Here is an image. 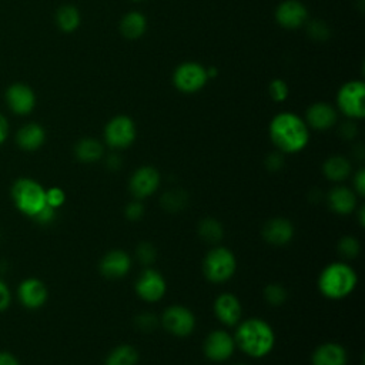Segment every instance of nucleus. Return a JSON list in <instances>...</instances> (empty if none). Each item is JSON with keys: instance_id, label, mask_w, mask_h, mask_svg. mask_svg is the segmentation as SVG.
Returning <instances> with one entry per match:
<instances>
[{"instance_id": "nucleus-3", "label": "nucleus", "mask_w": 365, "mask_h": 365, "mask_svg": "<svg viewBox=\"0 0 365 365\" xmlns=\"http://www.w3.org/2000/svg\"><path fill=\"white\" fill-rule=\"evenodd\" d=\"M358 275L355 269L342 261L328 264L318 277L319 292L329 299L348 297L356 287Z\"/></svg>"}, {"instance_id": "nucleus-43", "label": "nucleus", "mask_w": 365, "mask_h": 365, "mask_svg": "<svg viewBox=\"0 0 365 365\" xmlns=\"http://www.w3.org/2000/svg\"><path fill=\"white\" fill-rule=\"evenodd\" d=\"M0 365H20V362L13 354L0 351Z\"/></svg>"}, {"instance_id": "nucleus-8", "label": "nucleus", "mask_w": 365, "mask_h": 365, "mask_svg": "<svg viewBox=\"0 0 365 365\" xmlns=\"http://www.w3.org/2000/svg\"><path fill=\"white\" fill-rule=\"evenodd\" d=\"M135 135V124L127 115H115L104 127V140L111 148H127L133 144Z\"/></svg>"}, {"instance_id": "nucleus-23", "label": "nucleus", "mask_w": 365, "mask_h": 365, "mask_svg": "<svg viewBox=\"0 0 365 365\" xmlns=\"http://www.w3.org/2000/svg\"><path fill=\"white\" fill-rule=\"evenodd\" d=\"M104 154L103 144L91 137L81 138L74 145V155L81 163H96Z\"/></svg>"}, {"instance_id": "nucleus-25", "label": "nucleus", "mask_w": 365, "mask_h": 365, "mask_svg": "<svg viewBox=\"0 0 365 365\" xmlns=\"http://www.w3.org/2000/svg\"><path fill=\"white\" fill-rule=\"evenodd\" d=\"M322 173L328 180L339 182L351 174V163L342 155L328 157L322 164Z\"/></svg>"}, {"instance_id": "nucleus-9", "label": "nucleus", "mask_w": 365, "mask_h": 365, "mask_svg": "<svg viewBox=\"0 0 365 365\" xmlns=\"http://www.w3.org/2000/svg\"><path fill=\"white\" fill-rule=\"evenodd\" d=\"M163 327L175 336H187L195 328V317L182 305H171L161 315Z\"/></svg>"}, {"instance_id": "nucleus-12", "label": "nucleus", "mask_w": 365, "mask_h": 365, "mask_svg": "<svg viewBox=\"0 0 365 365\" xmlns=\"http://www.w3.org/2000/svg\"><path fill=\"white\" fill-rule=\"evenodd\" d=\"M235 349L234 338L224 329H215L204 341V354L210 361L224 362Z\"/></svg>"}, {"instance_id": "nucleus-45", "label": "nucleus", "mask_w": 365, "mask_h": 365, "mask_svg": "<svg viewBox=\"0 0 365 365\" xmlns=\"http://www.w3.org/2000/svg\"><path fill=\"white\" fill-rule=\"evenodd\" d=\"M107 165H108V168H111V170H118L120 165H121V158H120L117 154H111V155H108V158H107Z\"/></svg>"}, {"instance_id": "nucleus-21", "label": "nucleus", "mask_w": 365, "mask_h": 365, "mask_svg": "<svg viewBox=\"0 0 365 365\" xmlns=\"http://www.w3.org/2000/svg\"><path fill=\"white\" fill-rule=\"evenodd\" d=\"M311 361L312 365H346L348 355L342 345L325 342L315 348Z\"/></svg>"}, {"instance_id": "nucleus-37", "label": "nucleus", "mask_w": 365, "mask_h": 365, "mask_svg": "<svg viewBox=\"0 0 365 365\" xmlns=\"http://www.w3.org/2000/svg\"><path fill=\"white\" fill-rule=\"evenodd\" d=\"M124 214L130 221H138L144 214V207L140 202V200H134V201L127 204V207L124 210Z\"/></svg>"}, {"instance_id": "nucleus-33", "label": "nucleus", "mask_w": 365, "mask_h": 365, "mask_svg": "<svg viewBox=\"0 0 365 365\" xmlns=\"http://www.w3.org/2000/svg\"><path fill=\"white\" fill-rule=\"evenodd\" d=\"M135 254H137V258L140 259L141 264L144 265H150L155 261V257H157V250L155 247L151 244V242H140L138 247L135 248Z\"/></svg>"}, {"instance_id": "nucleus-15", "label": "nucleus", "mask_w": 365, "mask_h": 365, "mask_svg": "<svg viewBox=\"0 0 365 365\" xmlns=\"http://www.w3.org/2000/svg\"><path fill=\"white\" fill-rule=\"evenodd\" d=\"M307 19L308 10L299 0H284L275 10V20L284 29H298Z\"/></svg>"}, {"instance_id": "nucleus-14", "label": "nucleus", "mask_w": 365, "mask_h": 365, "mask_svg": "<svg viewBox=\"0 0 365 365\" xmlns=\"http://www.w3.org/2000/svg\"><path fill=\"white\" fill-rule=\"evenodd\" d=\"M17 297L20 304L27 309H37L47 301L48 291L46 284L38 278H26L17 288Z\"/></svg>"}, {"instance_id": "nucleus-18", "label": "nucleus", "mask_w": 365, "mask_h": 365, "mask_svg": "<svg viewBox=\"0 0 365 365\" xmlns=\"http://www.w3.org/2000/svg\"><path fill=\"white\" fill-rule=\"evenodd\" d=\"M241 302L234 294H221L214 301V314L224 325H237L241 318Z\"/></svg>"}, {"instance_id": "nucleus-41", "label": "nucleus", "mask_w": 365, "mask_h": 365, "mask_svg": "<svg viewBox=\"0 0 365 365\" xmlns=\"http://www.w3.org/2000/svg\"><path fill=\"white\" fill-rule=\"evenodd\" d=\"M354 191L355 194L364 197L365 194V171L364 168H359L354 175Z\"/></svg>"}, {"instance_id": "nucleus-24", "label": "nucleus", "mask_w": 365, "mask_h": 365, "mask_svg": "<svg viewBox=\"0 0 365 365\" xmlns=\"http://www.w3.org/2000/svg\"><path fill=\"white\" fill-rule=\"evenodd\" d=\"M147 30V20L138 11H130L120 21V31L125 38H140Z\"/></svg>"}, {"instance_id": "nucleus-38", "label": "nucleus", "mask_w": 365, "mask_h": 365, "mask_svg": "<svg viewBox=\"0 0 365 365\" xmlns=\"http://www.w3.org/2000/svg\"><path fill=\"white\" fill-rule=\"evenodd\" d=\"M284 165V157L281 154V151L278 153H271L267 158H265V167L269 171H278L279 168H282Z\"/></svg>"}, {"instance_id": "nucleus-40", "label": "nucleus", "mask_w": 365, "mask_h": 365, "mask_svg": "<svg viewBox=\"0 0 365 365\" xmlns=\"http://www.w3.org/2000/svg\"><path fill=\"white\" fill-rule=\"evenodd\" d=\"M10 302H11L10 288H9V285L3 279H0V312L7 309Z\"/></svg>"}, {"instance_id": "nucleus-22", "label": "nucleus", "mask_w": 365, "mask_h": 365, "mask_svg": "<svg viewBox=\"0 0 365 365\" xmlns=\"http://www.w3.org/2000/svg\"><path fill=\"white\" fill-rule=\"evenodd\" d=\"M46 141V131L38 123H27L19 128L16 144L24 151H36Z\"/></svg>"}, {"instance_id": "nucleus-47", "label": "nucleus", "mask_w": 365, "mask_h": 365, "mask_svg": "<svg viewBox=\"0 0 365 365\" xmlns=\"http://www.w3.org/2000/svg\"><path fill=\"white\" fill-rule=\"evenodd\" d=\"M133 1H141V0H133Z\"/></svg>"}, {"instance_id": "nucleus-34", "label": "nucleus", "mask_w": 365, "mask_h": 365, "mask_svg": "<svg viewBox=\"0 0 365 365\" xmlns=\"http://www.w3.org/2000/svg\"><path fill=\"white\" fill-rule=\"evenodd\" d=\"M135 327L143 332H151L158 325V318L153 312H141L134 319Z\"/></svg>"}, {"instance_id": "nucleus-19", "label": "nucleus", "mask_w": 365, "mask_h": 365, "mask_svg": "<svg viewBox=\"0 0 365 365\" xmlns=\"http://www.w3.org/2000/svg\"><path fill=\"white\" fill-rule=\"evenodd\" d=\"M305 123L314 130H319V131L328 130L336 123V111L328 103H324V101L314 103L307 108Z\"/></svg>"}, {"instance_id": "nucleus-39", "label": "nucleus", "mask_w": 365, "mask_h": 365, "mask_svg": "<svg viewBox=\"0 0 365 365\" xmlns=\"http://www.w3.org/2000/svg\"><path fill=\"white\" fill-rule=\"evenodd\" d=\"M54 218H56V210L54 208H51L50 205H46L33 220L36 221V222H38V224H50V222H53L54 221Z\"/></svg>"}, {"instance_id": "nucleus-20", "label": "nucleus", "mask_w": 365, "mask_h": 365, "mask_svg": "<svg viewBox=\"0 0 365 365\" xmlns=\"http://www.w3.org/2000/svg\"><path fill=\"white\" fill-rule=\"evenodd\" d=\"M328 205L329 208L339 215H348L356 208V194L354 190L342 185L334 187L328 192Z\"/></svg>"}, {"instance_id": "nucleus-16", "label": "nucleus", "mask_w": 365, "mask_h": 365, "mask_svg": "<svg viewBox=\"0 0 365 365\" xmlns=\"http://www.w3.org/2000/svg\"><path fill=\"white\" fill-rule=\"evenodd\" d=\"M100 272L108 279L124 277L131 268V258L125 251L111 250L100 261Z\"/></svg>"}, {"instance_id": "nucleus-42", "label": "nucleus", "mask_w": 365, "mask_h": 365, "mask_svg": "<svg viewBox=\"0 0 365 365\" xmlns=\"http://www.w3.org/2000/svg\"><path fill=\"white\" fill-rule=\"evenodd\" d=\"M339 133H341V135H342L344 138H348V140H349V138H352V137L356 135V127H355L354 123H345V124L341 125Z\"/></svg>"}, {"instance_id": "nucleus-7", "label": "nucleus", "mask_w": 365, "mask_h": 365, "mask_svg": "<svg viewBox=\"0 0 365 365\" xmlns=\"http://www.w3.org/2000/svg\"><path fill=\"white\" fill-rule=\"evenodd\" d=\"M208 81L207 68L195 61H185L174 70L173 83L177 90L185 94L200 91Z\"/></svg>"}, {"instance_id": "nucleus-26", "label": "nucleus", "mask_w": 365, "mask_h": 365, "mask_svg": "<svg viewBox=\"0 0 365 365\" xmlns=\"http://www.w3.org/2000/svg\"><path fill=\"white\" fill-rule=\"evenodd\" d=\"M81 16L77 7L71 4H64L56 11V24L64 33H73L80 26Z\"/></svg>"}, {"instance_id": "nucleus-11", "label": "nucleus", "mask_w": 365, "mask_h": 365, "mask_svg": "<svg viewBox=\"0 0 365 365\" xmlns=\"http://www.w3.org/2000/svg\"><path fill=\"white\" fill-rule=\"evenodd\" d=\"M165 289L167 284L164 277L153 268H145L144 271H141L135 281L137 295L147 302L160 301L164 297Z\"/></svg>"}, {"instance_id": "nucleus-4", "label": "nucleus", "mask_w": 365, "mask_h": 365, "mask_svg": "<svg viewBox=\"0 0 365 365\" xmlns=\"http://www.w3.org/2000/svg\"><path fill=\"white\" fill-rule=\"evenodd\" d=\"M11 200L16 208L34 218L46 205V188L30 177H20L11 185Z\"/></svg>"}, {"instance_id": "nucleus-1", "label": "nucleus", "mask_w": 365, "mask_h": 365, "mask_svg": "<svg viewBox=\"0 0 365 365\" xmlns=\"http://www.w3.org/2000/svg\"><path fill=\"white\" fill-rule=\"evenodd\" d=\"M269 138L274 145L287 154L304 150L309 141L307 123L291 111L278 113L269 123Z\"/></svg>"}, {"instance_id": "nucleus-27", "label": "nucleus", "mask_w": 365, "mask_h": 365, "mask_svg": "<svg viewBox=\"0 0 365 365\" xmlns=\"http://www.w3.org/2000/svg\"><path fill=\"white\" fill-rule=\"evenodd\" d=\"M138 351L130 344L115 346L104 361V365H137Z\"/></svg>"}, {"instance_id": "nucleus-17", "label": "nucleus", "mask_w": 365, "mask_h": 365, "mask_svg": "<svg viewBox=\"0 0 365 365\" xmlns=\"http://www.w3.org/2000/svg\"><path fill=\"white\" fill-rule=\"evenodd\" d=\"M262 238L277 247L287 245L294 238V225L289 220L277 217L268 220L262 227Z\"/></svg>"}, {"instance_id": "nucleus-44", "label": "nucleus", "mask_w": 365, "mask_h": 365, "mask_svg": "<svg viewBox=\"0 0 365 365\" xmlns=\"http://www.w3.org/2000/svg\"><path fill=\"white\" fill-rule=\"evenodd\" d=\"M9 135V123L7 118L0 113V145L7 140Z\"/></svg>"}, {"instance_id": "nucleus-46", "label": "nucleus", "mask_w": 365, "mask_h": 365, "mask_svg": "<svg viewBox=\"0 0 365 365\" xmlns=\"http://www.w3.org/2000/svg\"><path fill=\"white\" fill-rule=\"evenodd\" d=\"M237 365H245V364H237Z\"/></svg>"}, {"instance_id": "nucleus-29", "label": "nucleus", "mask_w": 365, "mask_h": 365, "mask_svg": "<svg viewBox=\"0 0 365 365\" xmlns=\"http://www.w3.org/2000/svg\"><path fill=\"white\" fill-rule=\"evenodd\" d=\"M161 207L168 212H178L182 211L188 202V195L182 190H171L163 194Z\"/></svg>"}, {"instance_id": "nucleus-30", "label": "nucleus", "mask_w": 365, "mask_h": 365, "mask_svg": "<svg viewBox=\"0 0 365 365\" xmlns=\"http://www.w3.org/2000/svg\"><path fill=\"white\" fill-rule=\"evenodd\" d=\"M338 252L339 255L348 258V259H352V258H356L361 252V244L356 238L351 237V235H346V237H342L339 241H338Z\"/></svg>"}, {"instance_id": "nucleus-28", "label": "nucleus", "mask_w": 365, "mask_h": 365, "mask_svg": "<svg viewBox=\"0 0 365 365\" xmlns=\"http://www.w3.org/2000/svg\"><path fill=\"white\" fill-rule=\"evenodd\" d=\"M198 235L208 244H217L224 237V228L215 218H204L198 224Z\"/></svg>"}, {"instance_id": "nucleus-2", "label": "nucleus", "mask_w": 365, "mask_h": 365, "mask_svg": "<svg viewBox=\"0 0 365 365\" xmlns=\"http://www.w3.org/2000/svg\"><path fill=\"white\" fill-rule=\"evenodd\" d=\"M234 341L247 355L262 358L272 351L275 334L267 321L261 318H250L238 325Z\"/></svg>"}, {"instance_id": "nucleus-10", "label": "nucleus", "mask_w": 365, "mask_h": 365, "mask_svg": "<svg viewBox=\"0 0 365 365\" xmlns=\"http://www.w3.org/2000/svg\"><path fill=\"white\" fill-rule=\"evenodd\" d=\"M9 110L17 115H27L36 107V94L33 88L24 83H13L4 93Z\"/></svg>"}, {"instance_id": "nucleus-13", "label": "nucleus", "mask_w": 365, "mask_h": 365, "mask_svg": "<svg viewBox=\"0 0 365 365\" xmlns=\"http://www.w3.org/2000/svg\"><path fill=\"white\" fill-rule=\"evenodd\" d=\"M160 185V173L151 165L137 168L130 178V191L135 200L150 197Z\"/></svg>"}, {"instance_id": "nucleus-35", "label": "nucleus", "mask_w": 365, "mask_h": 365, "mask_svg": "<svg viewBox=\"0 0 365 365\" xmlns=\"http://www.w3.org/2000/svg\"><path fill=\"white\" fill-rule=\"evenodd\" d=\"M64 201H66V194L61 188L51 187V188L46 190V202L51 208H54V210L60 208L64 204Z\"/></svg>"}, {"instance_id": "nucleus-32", "label": "nucleus", "mask_w": 365, "mask_h": 365, "mask_svg": "<svg viewBox=\"0 0 365 365\" xmlns=\"http://www.w3.org/2000/svg\"><path fill=\"white\" fill-rule=\"evenodd\" d=\"M288 93H289L288 91V84L284 80H281V78L272 80L269 83V86H268V94L277 103H281V101L287 100Z\"/></svg>"}, {"instance_id": "nucleus-6", "label": "nucleus", "mask_w": 365, "mask_h": 365, "mask_svg": "<svg viewBox=\"0 0 365 365\" xmlns=\"http://www.w3.org/2000/svg\"><path fill=\"white\" fill-rule=\"evenodd\" d=\"M365 86L362 81H348L345 83L338 94H336V104L338 108L349 118L359 120L365 115Z\"/></svg>"}, {"instance_id": "nucleus-31", "label": "nucleus", "mask_w": 365, "mask_h": 365, "mask_svg": "<svg viewBox=\"0 0 365 365\" xmlns=\"http://www.w3.org/2000/svg\"><path fill=\"white\" fill-rule=\"evenodd\" d=\"M264 297L269 305H282L288 298V291L281 284H269L264 289Z\"/></svg>"}, {"instance_id": "nucleus-5", "label": "nucleus", "mask_w": 365, "mask_h": 365, "mask_svg": "<svg viewBox=\"0 0 365 365\" xmlns=\"http://www.w3.org/2000/svg\"><path fill=\"white\" fill-rule=\"evenodd\" d=\"M237 269V259L231 250L225 247L211 248L202 262L205 278L214 284H224L234 275Z\"/></svg>"}, {"instance_id": "nucleus-36", "label": "nucleus", "mask_w": 365, "mask_h": 365, "mask_svg": "<svg viewBox=\"0 0 365 365\" xmlns=\"http://www.w3.org/2000/svg\"><path fill=\"white\" fill-rule=\"evenodd\" d=\"M308 34L309 37H312L314 40H325L329 37V29L324 21L319 20H314L308 24Z\"/></svg>"}]
</instances>
